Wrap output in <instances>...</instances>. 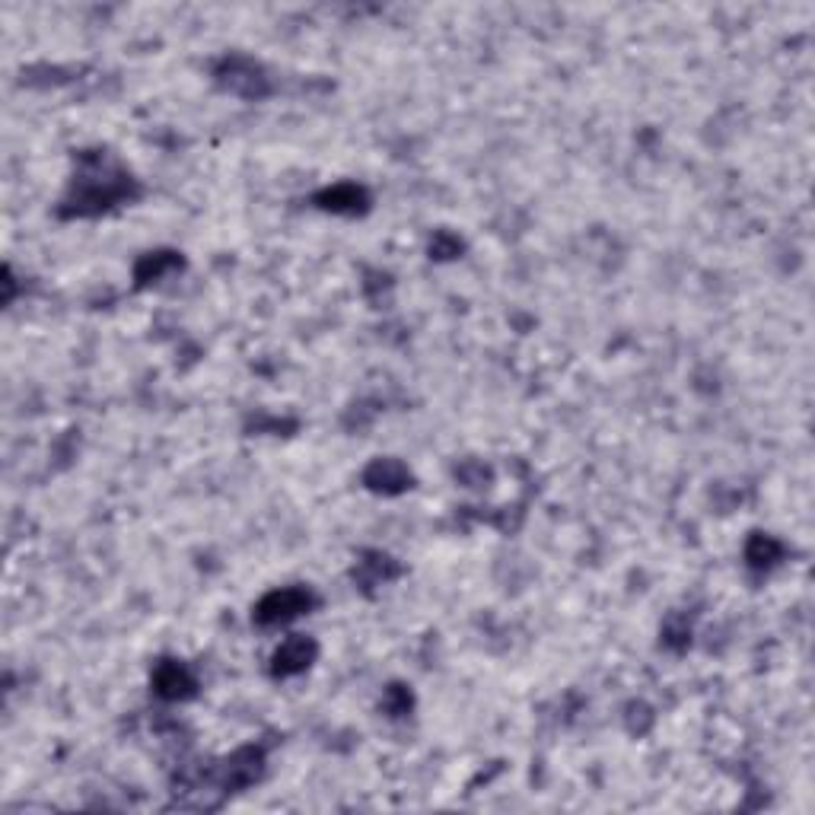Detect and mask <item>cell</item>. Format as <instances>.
I'll return each mask as SVG.
<instances>
[{
    "instance_id": "6da1fadb",
    "label": "cell",
    "mask_w": 815,
    "mask_h": 815,
    "mask_svg": "<svg viewBox=\"0 0 815 815\" xmlns=\"http://www.w3.org/2000/svg\"><path fill=\"white\" fill-rule=\"evenodd\" d=\"M128 195V176L112 169L102 156L86 160V172L74 185L71 214H99Z\"/></svg>"
},
{
    "instance_id": "7a4b0ae2",
    "label": "cell",
    "mask_w": 815,
    "mask_h": 815,
    "mask_svg": "<svg viewBox=\"0 0 815 815\" xmlns=\"http://www.w3.org/2000/svg\"><path fill=\"white\" fill-rule=\"evenodd\" d=\"M312 605H316V596L303 586L274 589V593H268L255 605V621L262 624V628H274V624H287L293 618L306 615Z\"/></svg>"
},
{
    "instance_id": "3957f363",
    "label": "cell",
    "mask_w": 815,
    "mask_h": 815,
    "mask_svg": "<svg viewBox=\"0 0 815 815\" xmlns=\"http://www.w3.org/2000/svg\"><path fill=\"white\" fill-rule=\"evenodd\" d=\"M220 83L227 86L230 93H239V96H262L265 93V77L258 71V64L246 61V58H233L223 64L220 71Z\"/></svg>"
},
{
    "instance_id": "277c9868",
    "label": "cell",
    "mask_w": 815,
    "mask_h": 815,
    "mask_svg": "<svg viewBox=\"0 0 815 815\" xmlns=\"http://www.w3.org/2000/svg\"><path fill=\"white\" fill-rule=\"evenodd\" d=\"M312 660H316V644H312L309 637H287L274 653L271 672L281 675V679H287V675L303 672Z\"/></svg>"
},
{
    "instance_id": "5b68a950",
    "label": "cell",
    "mask_w": 815,
    "mask_h": 815,
    "mask_svg": "<svg viewBox=\"0 0 815 815\" xmlns=\"http://www.w3.org/2000/svg\"><path fill=\"white\" fill-rule=\"evenodd\" d=\"M153 688L156 695H163L169 701H179V698H192L195 695V675L188 672L182 663H160L153 672Z\"/></svg>"
},
{
    "instance_id": "8992f818",
    "label": "cell",
    "mask_w": 815,
    "mask_h": 815,
    "mask_svg": "<svg viewBox=\"0 0 815 815\" xmlns=\"http://www.w3.org/2000/svg\"><path fill=\"white\" fill-rule=\"evenodd\" d=\"M258 774H262V752L242 749L227 761V768H223V787L227 790L249 787L252 780H258Z\"/></svg>"
},
{
    "instance_id": "52a82bcc",
    "label": "cell",
    "mask_w": 815,
    "mask_h": 815,
    "mask_svg": "<svg viewBox=\"0 0 815 815\" xmlns=\"http://www.w3.org/2000/svg\"><path fill=\"white\" fill-rule=\"evenodd\" d=\"M367 484L373 491H386V494H395V491H405L411 484V475L402 462L395 459H379L367 468Z\"/></svg>"
},
{
    "instance_id": "ba28073f",
    "label": "cell",
    "mask_w": 815,
    "mask_h": 815,
    "mask_svg": "<svg viewBox=\"0 0 815 815\" xmlns=\"http://www.w3.org/2000/svg\"><path fill=\"white\" fill-rule=\"evenodd\" d=\"M367 201H370L367 192L357 185H335L319 195V204L325 207V211H335V214H357L367 207Z\"/></svg>"
},
{
    "instance_id": "9c48e42d",
    "label": "cell",
    "mask_w": 815,
    "mask_h": 815,
    "mask_svg": "<svg viewBox=\"0 0 815 815\" xmlns=\"http://www.w3.org/2000/svg\"><path fill=\"white\" fill-rule=\"evenodd\" d=\"M780 548L771 535H755V539L749 542V551H745V558H749L752 567H771L777 558H780Z\"/></svg>"
},
{
    "instance_id": "30bf717a",
    "label": "cell",
    "mask_w": 815,
    "mask_h": 815,
    "mask_svg": "<svg viewBox=\"0 0 815 815\" xmlns=\"http://www.w3.org/2000/svg\"><path fill=\"white\" fill-rule=\"evenodd\" d=\"M179 258H172V252H156V255H147L141 268H137V281H150V277H160L163 271L176 268Z\"/></svg>"
}]
</instances>
